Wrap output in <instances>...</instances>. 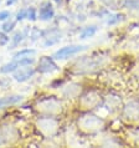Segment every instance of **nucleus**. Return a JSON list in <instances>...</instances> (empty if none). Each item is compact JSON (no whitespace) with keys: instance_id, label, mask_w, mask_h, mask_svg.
<instances>
[{"instance_id":"obj_1","label":"nucleus","mask_w":139,"mask_h":148,"mask_svg":"<svg viewBox=\"0 0 139 148\" xmlns=\"http://www.w3.org/2000/svg\"><path fill=\"white\" fill-rule=\"evenodd\" d=\"M86 47L87 46H84V45H68V46H63V47L59 49V50L52 55V57H54L55 60H65V59H68V57L86 50Z\"/></svg>"},{"instance_id":"obj_2","label":"nucleus","mask_w":139,"mask_h":148,"mask_svg":"<svg viewBox=\"0 0 139 148\" xmlns=\"http://www.w3.org/2000/svg\"><path fill=\"white\" fill-rule=\"evenodd\" d=\"M59 66L55 62V59L52 56H42L39 60V67L37 71L40 73H52L55 71H59Z\"/></svg>"},{"instance_id":"obj_3","label":"nucleus","mask_w":139,"mask_h":148,"mask_svg":"<svg viewBox=\"0 0 139 148\" xmlns=\"http://www.w3.org/2000/svg\"><path fill=\"white\" fill-rule=\"evenodd\" d=\"M55 16V9L52 6L51 1H44L41 3L39 10H37V20L40 21H50Z\"/></svg>"},{"instance_id":"obj_4","label":"nucleus","mask_w":139,"mask_h":148,"mask_svg":"<svg viewBox=\"0 0 139 148\" xmlns=\"http://www.w3.org/2000/svg\"><path fill=\"white\" fill-rule=\"evenodd\" d=\"M35 73H36V70L34 67L22 66V67H19L18 70H15L13 72V79L18 82H25L27 80H30Z\"/></svg>"},{"instance_id":"obj_5","label":"nucleus","mask_w":139,"mask_h":148,"mask_svg":"<svg viewBox=\"0 0 139 148\" xmlns=\"http://www.w3.org/2000/svg\"><path fill=\"white\" fill-rule=\"evenodd\" d=\"M45 32L50 35H44L45 41H44V46L45 47H48V46H52V45H56L61 41V34L57 29H52V30H45Z\"/></svg>"},{"instance_id":"obj_6","label":"nucleus","mask_w":139,"mask_h":148,"mask_svg":"<svg viewBox=\"0 0 139 148\" xmlns=\"http://www.w3.org/2000/svg\"><path fill=\"white\" fill-rule=\"evenodd\" d=\"M29 31H30V27L26 26L25 30H21V31H15L14 35L10 38V41H11V45L9 49H15L16 46H19L20 44L22 42L25 38L29 36Z\"/></svg>"},{"instance_id":"obj_7","label":"nucleus","mask_w":139,"mask_h":148,"mask_svg":"<svg viewBox=\"0 0 139 148\" xmlns=\"http://www.w3.org/2000/svg\"><path fill=\"white\" fill-rule=\"evenodd\" d=\"M24 100V97L21 95H7L0 98V107H7V106H13L16 105L19 102H21Z\"/></svg>"},{"instance_id":"obj_8","label":"nucleus","mask_w":139,"mask_h":148,"mask_svg":"<svg viewBox=\"0 0 139 148\" xmlns=\"http://www.w3.org/2000/svg\"><path fill=\"white\" fill-rule=\"evenodd\" d=\"M20 66H19V62L16 59H13L10 62H7L5 65H3L0 67V73H13L15 70H18Z\"/></svg>"},{"instance_id":"obj_9","label":"nucleus","mask_w":139,"mask_h":148,"mask_svg":"<svg viewBox=\"0 0 139 148\" xmlns=\"http://www.w3.org/2000/svg\"><path fill=\"white\" fill-rule=\"evenodd\" d=\"M16 23H18L16 20H13V19L9 18L7 20H5V21H3V24H1V31L9 34V32H11L15 29Z\"/></svg>"},{"instance_id":"obj_10","label":"nucleus","mask_w":139,"mask_h":148,"mask_svg":"<svg viewBox=\"0 0 139 148\" xmlns=\"http://www.w3.org/2000/svg\"><path fill=\"white\" fill-rule=\"evenodd\" d=\"M97 30H98L97 26H87V27H84L83 30L80 32V39L84 40V39L92 38V36L97 32Z\"/></svg>"},{"instance_id":"obj_11","label":"nucleus","mask_w":139,"mask_h":148,"mask_svg":"<svg viewBox=\"0 0 139 148\" xmlns=\"http://www.w3.org/2000/svg\"><path fill=\"white\" fill-rule=\"evenodd\" d=\"M36 54V50L34 49H30V47H26V49H21L19 50L18 52L14 54V59H19V57H25V56H32Z\"/></svg>"},{"instance_id":"obj_12","label":"nucleus","mask_w":139,"mask_h":148,"mask_svg":"<svg viewBox=\"0 0 139 148\" xmlns=\"http://www.w3.org/2000/svg\"><path fill=\"white\" fill-rule=\"evenodd\" d=\"M19 62V66L22 67V66H32L35 64V59L32 56H25V57H19L16 59Z\"/></svg>"},{"instance_id":"obj_13","label":"nucleus","mask_w":139,"mask_h":148,"mask_svg":"<svg viewBox=\"0 0 139 148\" xmlns=\"http://www.w3.org/2000/svg\"><path fill=\"white\" fill-rule=\"evenodd\" d=\"M26 19L29 21H36L37 20V10L34 6L26 8Z\"/></svg>"},{"instance_id":"obj_14","label":"nucleus","mask_w":139,"mask_h":148,"mask_svg":"<svg viewBox=\"0 0 139 148\" xmlns=\"http://www.w3.org/2000/svg\"><path fill=\"white\" fill-rule=\"evenodd\" d=\"M44 30H40L39 27H32L31 29V40L32 41H36L37 39H40V38H44Z\"/></svg>"},{"instance_id":"obj_15","label":"nucleus","mask_w":139,"mask_h":148,"mask_svg":"<svg viewBox=\"0 0 139 148\" xmlns=\"http://www.w3.org/2000/svg\"><path fill=\"white\" fill-rule=\"evenodd\" d=\"M122 16L121 14H114V15H111V16H108V20H107V24L108 25H114V24H117V23H119L121 20H122Z\"/></svg>"},{"instance_id":"obj_16","label":"nucleus","mask_w":139,"mask_h":148,"mask_svg":"<svg viewBox=\"0 0 139 148\" xmlns=\"http://www.w3.org/2000/svg\"><path fill=\"white\" fill-rule=\"evenodd\" d=\"M124 6L127 9H139V0H125Z\"/></svg>"},{"instance_id":"obj_17","label":"nucleus","mask_w":139,"mask_h":148,"mask_svg":"<svg viewBox=\"0 0 139 148\" xmlns=\"http://www.w3.org/2000/svg\"><path fill=\"white\" fill-rule=\"evenodd\" d=\"M26 19V8H22L20 9L15 15V20L16 21H22V20Z\"/></svg>"},{"instance_id":"obj_18","label":"nucleus","mask_w":139,"mask_h":148,"mask_svg":"<svg viewBox=\"0 0 139 148\" xmlns=\"http://www.w3.org/2000/svg\"><path fill=\"white\" fill-rule=\"evenodd\" d=\"M10 41V38L7 36L6 32H0V46H5V45Z\"/></svg>"},{"instance_id":"obj_19","label":"nucleus","mask_w":139,"mask_h":148,"mask_svg":"<svg viewBox=\"0 0 139 148\" xmlns=\"http://www.w3.org/2000/svg\"><path fill=\"white\" fill-rule=\"evenodd\" d=\"M9 18H11V13L7 10H1L0 11V23L5 21V20H7Z\"/></svg>"},{"instance_id":"obj_20","label":"nucleus","mask_w":139,"mask_h":148,"mask_svg":"<svg viewBox=\"0 0 139 148\" xmlns=\"http://www.w3.org/2000/svg\"><path fill=\"white\" fill-rule=\"evenodd\" d=\"M55 1H56L57 4H61V3H62V0H55Z\"/></svg>"},{"instance_id":"obj_21","label":"nucleus","mask_w":139,"mask_h":148,"mask_svg":"<svg viewBox=\"0 0 139 148\" xmlns=\"http://www.w3.org/2000/svg\"><path fill=\"white\" fill-rule=\"evenodd\" d=\"M0 4H1V0H0Z\"/></svg>"}]
</instances>
